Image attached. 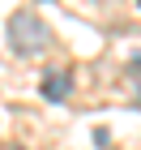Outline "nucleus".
Instances as JSON below:
<instances>
[{
	"instance_id": "obj_1",
	"label": "nucleus",
	"mask_w": 141,
	"mask_h": 150,
	"mask_svg": "<svg viewBox=\"0 0 141 150\" xmlns=\"http://www.w3.org/2000/svg\"><path fill=\"white\" fill-rule=\"evenodd\" d=\"M9 43L17 56H39L47 43H51V30H47L43 17H34V13H13L9 17Z\"/></svg>"
},
{
	"instance_id": "obj_2",
	"label": "nucleus",
	"mask_w": 141,
	"mask_h": 150,
	"mask_svg": "<svg viewBox=\"0 0 141 150\" xmlns=\"http://www.w3.org/2000/svg\"><path fill=\"white\" fill-rule=\"evenodd\" d=\"M69 94H73V69H47V77H43V99L64 103Z\"/></svg>"
},
{
	"instance_id": "obj_3",
	"label": "nucleus",
	"mask_w": 141,
	"mask_h": 150,
	"mask_svg": "<svg viewBox=\"0 0 141 150\" xmlns=\"http://www.w3.org/2000/svg\"><path fill=\"white\" fill-rule=\"evenodd\" d=\"M128 86H133V99L141 103V56L128 60Z\"/></svg>"
},
{
	"instance_id": "obj_4",
	"label": "nucleus",
	"mask_w": 141,
	"mask_h": 150,
	"mask_svg": "<svg viewBox=\"0 0 141 150\" xmlns=\"http://www.w3.org/2000/svg\"><path fill=\"white\" fill-rule=\"evenodd\" d=\"M137 4H141V0H137Z\"/></svg>"
}]
</instances>
